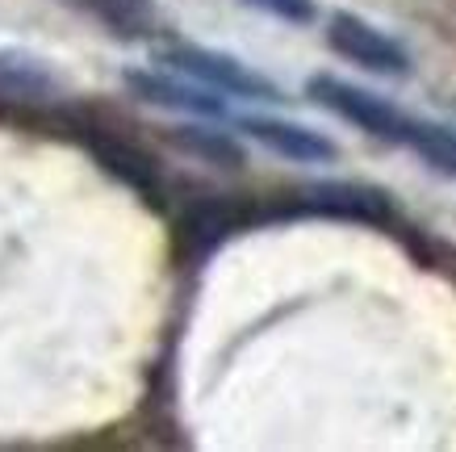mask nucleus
Returning <instances> with one entry per match:
<instances>
[{"label":"nucleus","instance_id":"obj_13","mask_svg":"<svg viewBox=\"0 0 456 452\" xmlns=\"http://www.w3.org/2000/svg\"><path fill=\"white\" fill-rule=\"evenodd\" d=\"M248 4L289 21V26H310L314 21V0H248Z\"/></svg>","mask_w":456,"mask_h":452},{"label":"nucleus","instance_id":"obj_2","mask_svg":"<svg viewBox=\"0 0 456 452\" xmlns=\"http://www.w3.org/2000/svg\"><path fill=\"white\" fill-rule=\"evenodd\" d=\"M159 63H167L180 76H193V80L209 84L226 96H243V101H281L277 84L264 80L260 71H251L248 63H239L226 51H209V46H193V42H176L159 51Z\"/></svg>","mask_w":456,"mask_h":452},{"label":"nucleus","instance_id":"obj_10","mask_svg":"<svg viewBox=\"0 0 456 452\" xmlns=\"http://www.w3.org/2000/svg\"><path fill=\"white\" fill-rule=\"evenodd\" d=\"M0 96L46 101V96H55V76L42 59L26 55V51H0Z\"/></svg>","mask_w":456,"mask_h":452},{"label":"nucleus","instance_id":"obj_6","mask_svg":"<svg viewBox=\"0 0 456 452\" xmlns=\"http://www.w3.org/2000/svg\"><path fill=\"white\" fill-rule=\"evenodd\" d=\"M239 130H248L256 143H264L268 151H277V155H285V160H297V164H327V160H335L331 138L310 130V126L285 122V118L248 113V118H239Z\"/></svg>","mask_w":456,"mask_h":452},{"label":"nucleus","instance_id":"obj_5","mask_svg":"<svg viewBox=\"0 0 456 452\" xmlns=\"http://www.w3.org/2000/svg\"><path fill=\"white\" fill-rule=\"evenodd\" d=\"M126 88L159 110H176V113H197V118H226V101L218 96V88L193 80V76H164V71H142V68H126Z\"/></svg>","mask_w":456,"mask_h":452},{"label":"nucleus","instance_id":"obj_8","mask_svg":"<svg viewBox=\"0 0 456 452\" xmlns=\"http://www.w3.org/2000/svg\"><path fill=\"white\" fill-rule=\"evenodd\" d=\"M248 222V214L243 210H235V206H197V210H189L184 218H180V231H176V239H180V251L184 256H209L214 247L226 239V234H235L239 226Z\"/></svg>","mask_w":456,"mask_h":452},{"label":"nucleus","instance_id":"obj_7","mask_svg":"<svg viewBox=\"0 0 456 452\" xmlns=\"http://www.w3.org/2000/svg\"><path fill=\"white\" fill-rule=\"evenodd\" d=\"M88 147H93V155L101 160V168H105V172H113L122 185H130L134 193L151 197V201L159 197V168H155V160L147 155V151H139L134 143H126V138L110 135V130L88 135Z\"/></svg>","mask_w":456,"mask_h":452},{"label":"nucleus","instance_id":"obj_11","mask_svg":"<svg viewBox=\"0 0 456 452\" xmlns=\"http://www.w3.org/2000/svg\"><path fill=\"white\" fill-rule=\"evenodd\" d=\"M406 147L415 151L428 168H436L440 177L456 180V130L452 126L415 118V122H411V138H406Z\"/></svg>","mask_w":456,"mask_h":452},{"label":"nucleus","instance_id":"obj_12","mask_svg":"<svg viewBox=\"0 0 456 452\" xmlns=\"http://www.w3.org/2000/svg\"><path fill=\"white\" fill-rule=\"evenodd\" d=\"M180 143L189 151H197V155H206V160H214V164H226V168H239L243 164V151H239L235 138L218 135V130H201V126H184L180 130Z\"/></svg>","mask_w":456,"mask_h":452},{"label":"nucleus","instance_id":"obj_3","mask_svg":"<svg viewBox=\"0 0 456 452\" xmlns=\"http://www.w3.org/2000/svg\"><path fill=\"white\" fill-rule=\"evenodd\" d=\"M327 42H331V51H339L347 63H360V68L381 71V76H406V71H411L406 46L356 13H335L331 29H327Z\"/></svg>","mask_w":456,"mask_h":452},{"label":"nucleus","instance_id":"obj_4","mask_svg":"<svg viewBox=\"0 0 456 452\" xmlns=\"http://www.w3.org/2000/svg\"><path fill=\"white\" fill-rule=\"evenodd\" d=\"M293 214L386 226L394 210H389V197L381 189H369V185H356V180H318V185H310V189L293 197Z\"/></svg>","mask_w":456,"mask_h":452},{"label":"nucleus","instance_id":"obj_9","mask_svg":"<svg viewBox=\"0 0 456 452\" xmlns=\"http://www.w3.org/2000/svg\"><path fill=\"white\" fill-rule=\"evenodd\" d=\"M68 4H76L118 38H147L155 29V0H68Z\"/></svg>","mask_w":456,"mask_h":452},{"label":"nucleus","instance_id":"obj_1","mask_svg":"<svg viewBox=\"0 0 456 452\" xmlns=\"http://www.w3.org/2000/svg\"><path fill=\"white\" fill-rule=\"evenodd\" d=\"M305 93H310V101H318L322 110H331V113H339L344 122L360 126L364 135L386 138V143H402V147H406V138H411V122H415V118L402 113L386 96L360 88V84H347V80H339V76L318 71V76H310Z\"/></svg>","mask_w":456,"mask_h":452}]
</instances>
